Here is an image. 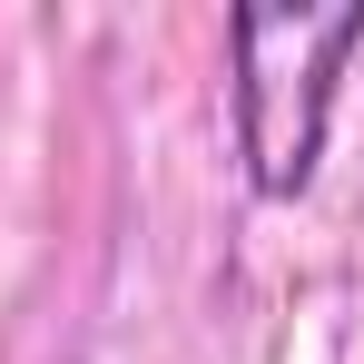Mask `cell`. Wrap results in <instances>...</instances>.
Wrapping results in <instances>:
<instances>
[{
  "instance_id": "obj_1",
  "label": "cell",
  "mask_w": 364,
  "mask_h": 364,
  "mask_svg": "<svg viewBox=\"0 0 364 364\" xmlns=\"http://www.w3.org/2000/svg\"><path fill=\"white\" fill-rule=\"evenodd\" d=\"M227 50H237V158L246 187L266 207L305 197L325 128H335V79L364 50V0H246L227 10Z\"/></svg>"
}]
</instances>
